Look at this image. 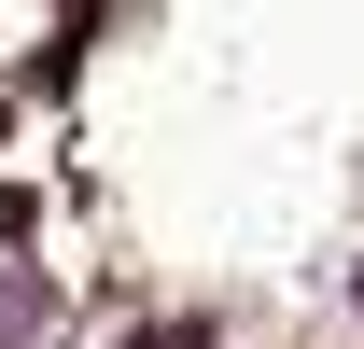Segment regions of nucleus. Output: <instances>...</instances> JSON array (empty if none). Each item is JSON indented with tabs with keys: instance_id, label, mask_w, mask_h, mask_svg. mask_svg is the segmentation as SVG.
<instances>
[{
	"instance_id": "1",
	"label": "nucleus",
	"mask_w": 364,
	"mask_h": 349,
	"mask_svg": "<svg viewBox=\"0 0 364 349\" xmlns=\"http://www.w3.org/2000/svg\"><path fill=\"white\" fill-rule=\"evenodd\" d=\"M0 349H56V279L0 252Z\"/></svg>"
},
{
	"instance_id": "2",
	"label": "nucleus",
	"mask_w": 364,
	"mask_h": 349,
	"mask_svg": "<svg viewBox=\"0 0 364 349\" xmlns=\"http://www.w3.org/2000/svg\"><path fill=\"white\" fill-rule=\"evenodd\" d=\"M14 238H28V196H14V182H0V252H14Z\"/></svg>"
},
{
	"instance_id": "3",
	"label": "nucleus",
	"mask_w": 364,
	"mask_h": 349,
	"mask_svg": "<svg viewBox=\"0 0 364 349\" xmlns=\"http://www.w3.org/2000/svg\"><path fill=\"white\" fill-rule=\"evenodd\" d=\"M350 307H364V294H350Z\"/></svg>"
}]
</instances>
